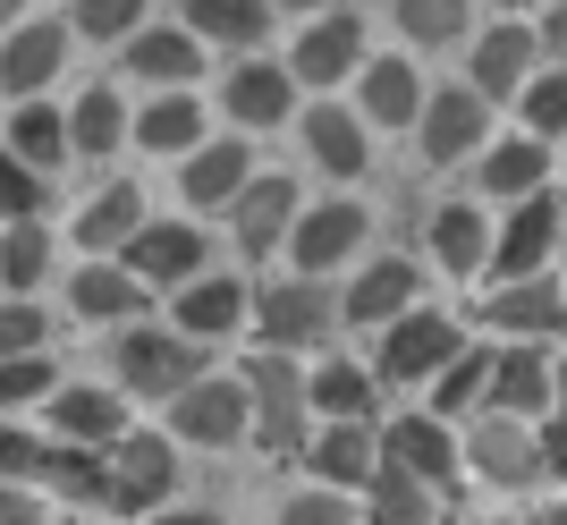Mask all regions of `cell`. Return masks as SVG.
<instances>
[{"label":"cell","mask_w":567,"mask_h":525,"mask_svg":"<svg viewBox=\"0 0 567 525\" xmlns=\"http://www.w3.org/2000/svg\"><path fill=\"white\" fill-rule=\"evenodd\" d=\"M43 280H51V229L43 220H18V229L0 238V288H25V297H34Z\"/></svg>","instance_id":"40"},{"label":"cell","mask_w":567,"mask_h":525,"mask_svg":"<svg viewBox=\"0 0 567 525\" xmlns=\"http://www.w3.org/2000/svg\"><path fill=\"white\" fill-rule=\"evenodd\" d=\"M355 94H364V127H415L424 120V76H415V60H399V51L364 60V69H355Z\"/></svg>","instance_id":"19"},{"label":"cell","mask_w":567,"mask_h":525,"mask_svg":"<svg viewBox=\"0 0 567 525\" xmlns=\"http://www.w3.org/2000/svg\"><path fill=\"white\" fill-rule=\"evenodd\" d=\"M43 450L51 441H34L25 424H0V483H34L43 475Z\"/></svg>","instance_id":"47"},{"label":"cell","mask_w":567,"mask_h":525,"mask_svg":"<svg viewBox=\"0 0 567 525\" xmlns=\"http://www.w3.org/2000/svg\"><path fill=\"white\" fill-rule=\"evenodd\" d=\"M364 229H373V213H364V204H348V195H339V204H313V213L297 220V229H288L297 280H322L331 262H348L355 246H364Z\"/></svg>","instance_id":"10"},{"label":"cell","mask_w":567,"mask_h":525,"mask_svg":"<svg viewBox=\"0 0 567 525\" xmlns=\"http://www.w3.org/2000/svg\"><path fill=\"white\" fill-rule=\"evenodd\" d=\"M390 18H399V34H406V43H457L474 9H457V0H399Z\"/></svg>","instance_id":"42"},{"label":"cell","mask_w":567,"mask_h":525,"mask_svg":"<svg viewBox=\"0 0 567 525\" xmlns=\"http://www.w3.org/2000/svg\"><path fill=\"white\" fill-rule=\"evenodd\" d=\"M220 111H229L237 127H280L288 111H297V76L271 69V60H237L229 85H220Z\"/></svg>","instance_id":"22"},{"label":"cell","mask_w":567,"mask_h":525,"mask_svg":"<svg viewBox=\"0 0 567 525\" xmlns=\"http://www.w3.org/2000/svg\"><path fill=\"white\" fill-rule=\"evenodd\" d=\"M25 25V9H9V0H0V43H9V34H18Z\"/></svg>","instance_id":"53"},{"label":"cell","mask_w":567,"mask_h":525,"mask_svg":"<svg viewBox=\"0 0 567 525\" xmlns=\"http://www.w3.org/2000/svg\"><path fill=\"white\" fill-rule=\"evenodd\" d=\"M127 102H118V85H85L69 111V153H118L127 144Z\"/></svg>","instance_id":"34"},{"label":"cell","mask_w":567,"mask_h":525,"mask_svg":"<svg viewBox=\"0 0 567 525\" xmlns=\"http://www.w3.org/2000/svg\"><path fill=\"white\" fill-rule=\"evenodd\" d=\"M534 51H543V34H534V25H517V18H499L492 34H483V43H474V94L483 102H508V94H525V85H534Z\"/></svg>","instance_id":"17"},{"label":"cell","mask_w":567,"mask_h":525,"mask_svg":"<svg viewBox=\"0 0 567 525\" xmlns=\"http://www.w3.org/2000/svg\"><path fill=\"white\" fill-rule=\"evenodd\" d=\"M169 18L187 25L195 43H229V51H255L271 34L280 9H262V0H187V9H169Z\"/></svg>","instance_id":"26"},{"label":"cell","mask_w":567,"mask_h":525,"mask_svg":"<svg viewBox=\"0 0 567 525\" xmlns=\"http://www.w3.org/2000/svg\"><path fill=\"white\" fill-rule=\"evenodd\" d=\"M69 525H94V517H69Z\"/></svg>","instance_id":"55"},{"label":"cell","mask_w":567,"mask_h":525,"mask_svg":"<svg viewBox=\"0 0 567 525\" xmlns=\"http://www.w3.org/2000/svg\"><path fill=\"white\" fill-rule=\"evenodd\" d=\"M381 466H399V475H415L441 501L457 475V450H450V424H432V415H399V424H381Z\"/></svg>","instance_id":"15"},{"label":"cell","mask_w":567,"mask_h":525,"mask_svg":"<svg viewBox=\"0 0 567 525\" xmlns=\"http://www.w3.org/2000/svg\"><path fill=\"white\" fill-rule=\"evenodd\" d=\"M9 153H18L34 178H51V169H69V111H51V102H18L9 111Z\"/></svg>","instance_id":"29"},{"label":"cell","mask_w":567,"mask_h":525,"mask_svg":"<svg viewBox=\"0 0 567 525\" xmlns=\"http://www.w3.org/2000/svg\"><path fill=\"white\" fill-rule=\"evenodd\" d=\"M543 406H550V373H543V357L508 348V357L492 364V415H508V424H534Z\"/></svg>","instance_id":"33"},{"label":"cell","mask_w":567,"mask_h":525,"mask_svg":"<svg viewBox=\"0 0 567 525\" xmlns=\"http://www.w3.org/2000/svg\"><path fill=\"white\" fill-rule=\"evenodd\" d=\"M144 297L153 288L127 280V262H76V280H69L76 322H127V313H144Z\"/></svg>","instance_id":"28"},{"label":"cell","mask_w":567,"mask_h":525,"mask_svg":"<svg viewBox=\"0 0 567 525\" xmlns=\"http://www.w3.org/2000/svg\"><path fill=\"white\" fill-rule=\"evenodd\" d=\"M364 69V18L355 9H322V18L297 34V60H288V76L297 85H339V76Z\"/></svg>","instance_id":"11"},{"label":"cell","mask_w":567,"mask_h":525,"mask_svg":"<svg viewBox=\"0 0 567 525\" xmlns=\"http://www.w3.org/2000/svg\"><path fill=\"white\" fill-rule=\"evenodd\" d=\"M144 525H220V517H204V508H162V517H144Z\"/></svg>","instance_id":"52"},{"label":"cell","mask_w":567,"mask_h":525,"mask_svg":"<svg viewBox=\"0 0 567 525\" xmlns=\"http://www.w3.org/2000/svg\"><path fill=\"white\" fill-rule=\"evenodd\" d=\"M457 357H466L457 322H450V313H432V306H415L406 322H390V331H381V348H373V382H441Z\"/></svg>","instance_id":"2"},{"label":"cell","mask_w":567,"mask_h":525,"mask_svg":"<svg viewBox=\"0 0 567 525\" xmlns=\"http://www.w3.org/2000/svg\"><path fill=\"white\" fill-rule=\"evenodd\" d=\"M43 339H51V322H43V306H34V297H0V364L43 357Z\"/></svg>","instance_id":"43"},{"label":"cell","mask_w":567,"mask_h":525,"mask_svg":"<svg viewBox=\"0 0 567 525\" xmlns=\"http://www.w3.org/2000/svg\"><path fill=\"white\" fill-rule=\"evenodd\" d=\"M559 525H567V508H559Z\"/></svg>","instance_id":"56"},{"label":"cell","mask_w":567,"mask_h":525,"mask_svg":"<svg viewBox=\"0 0 567 525\" xmlns=\"http://www.w3.org/2000/svg\"><path fill=\"white\" fill-rule=\"evenodd\" d=\"M483 322L517 339H550L567 322V288L559 280H517V288H483Z\"/></svg>","instance_id":"25"},{"label":"cell","mask_w":567,"mask_h":525,"mask_svg":"<svg viewBox=\"0 0 567 525\" xmlns=\"http://www.w3.org/2000/svg\"><path fill=\"white\" fill-rule=\"evenodd\" d=\"M364 517H373V525H432L441 501H432L415 475H399V466H373V483H364Z\"/></svg>","instance_id":"37"},{"label":"cell","mask_w":567,"mask_h":525,"mask_svg":"<svg viewBox=\"0 0 567 525\" xmlns=\"http://www.w3.org/2000/svg\"><path fill=\"white\" fill-rule=\"evenodd\" d=\"M229 229H237V255L288 246V229H297V187H288V178H246V195L229 204Z\"/></svg>","instance_id":"21"},{"label":"cell","mask_w":567,"mask_h":525,"mask_svg":"<svg viewBox=\"0 0 567 525\" xmlns=\"http://www.w3.org/2000/svg\"><path fill=\"white\" fill-rule=\"evenodd\" d=\"M34 399H60V373H51V357L0 364V406H34Z\"/></svg>","instance_id":"46"},{"label":"cell","mask_w":567,"mask_h":525,"mask_svg":"<svg viewBox=\"0 0 567 525\" xmlns=\"http://www.w3.org/2000/svg\"><path fill=\"white\" fill-rule=\"evenodd\" d=\"M339 322V297L313 280H280V288H255V331L262 348L280 357V348H313V339Z\"/></svg>","instance_id":"6"},{"label":"cell","mask_w":567,"mask_h":525,"mask_svg":"<svg viewBox=\"0 0 567 525\" xmlns=\"http://www.w3.org/2000/svg\"><path fill=\"white\" fill-rule=\"evenodd\" d=\"M534 34H543V51L567 69V0H559V9H543V25H534Z\"/></svg>","instance_id":"49"},{"label":"cell","mask_w":567,"mask_h":525,"mask_svg":"<svg viewBox=\"0 0 567 525\" xmlns=\"http://www.w3.org/2000/svg\"><path fill=\"white\" fill-rule=\"evenodd\" d=\"M280 525H355V517H348L339 492H297V501L280 508Z\"/></svg>","instance_id":"48"},{"label":"cell","mask_w":567,"mask_h":525,"mask_svg":"<svg viewBox=\"0 0 567 525\" xmlns=\"http://www.w3.org/2000/svg\"><path fill=\"white\" fill-rule=\"evenodd\" d=\"M534 441H543V466H550V475H567V415H559V424H543Z\"/></svg>","instance_id":"50"},{"label":"cell","mask_w":567,"mask_h":525,"mask_svg":"<svg viewBox=\"0 0 567 525\" xmlns=\"http://www.w3.org/2000/svg\"><path fill=\"white\" fill-rule=\"evenodd\" d=\"M246 313H255V288H237L229 271H220V280H195V288L169 297V331L178 339H220V331H237Z\"/></svg>","instance_id":"23"},{"label":"cell","mask_w":567,"mask_h":525,"mask_svg":"<svg viewBox=\"0 0 567 525\" xmlns=\"http://www.w3.org/2000/svg\"><path fill=\"white\" fill-rule=\"evenodd\" d=\"M127 76H136V85H162V94H187L195 76H204V43H195L178 18H153L136 43H127Z\"/></svg>","instance_id":"16"},{"label":"cell","mask_w":567,"mask_h":525,"mask_svg":"<svg viewBox=\"0 0 567 525\" xmlns=\"http://www.w3.org/2000/svg\"><path fill=\"white\" fill-rule=\"evenodd\" d=\"M306 406H322L331 424H373V373H364V364H313Z\"/></svg>","instance_id":"35"},{"label":"cell","mask_w":567,"mask_h":525,"mask_svg":"<svg viewBox=\"0 0 567 525\" xmlns=\"http://www.w3.org/2000/svg\"><path fill=\"white\" fill-rule=\"evenodd\" d=\"M69 18H25L9 43H0V94L9 102H43V85L60 76V60H69Z\"/></svg>","instance_id":"9"},{"label":"cell","mask_w":567,"mask_h":525,"mask_svg":"<svg viewBox=\"0 0 567 525\" xmlns=\"http://www.w3.org/2000/svg\"><path fill=\"white\" fill-rule=\"evenodd\" d=\"M474 475L492 483V492H534L550 466H543V441H534L525 424L492 415V424H474Z\"/></svg>","instance_id":"18"},{"label":"cell","mask_w":567,"mask_h":525,"mask_svg":"<svg viewBox=\"0 0 567 525\" xmlns=\"http://www.w3.org/2000/svg\"><path fill=\"white\" fill-rule=\"evenodd\" d=\"M237 382H246V399H255V441L271 457H297L306 450V373L288 357H246L237 364Z\"/></svg>","instance_id":"3"},{"label":"cell","mask_w":567,"mask_h":525,"mask_svg":"<svg viewBox=\"0 0 567 525\" xmlns=\"http://www.w3.org/2000/svg\"><path fill=\"white\" fill-rule=\"evenodd\" d=\"M178 195H187L195 213H213V204H237L246 195V144H204L187 169H178Z\"/></svg>","instance_id":"31"},{"label":"cell","mask_w":567,"mask_h":525,"mask_svg":"<svg viewBox=\"0 0 567 525\" xmlns=\"http://www.w3.org/2000/svg\"><path fill=\"white\" fill-rule=\"evenodd\" d=\"M543 162H550V153L534 136H508L499 153H483V195H517V204H525V195H543Z\"/></svg>","instance_id":"39"},{"label":"cell","mask_w":567,"mask_h":525,"mask_svg":"<svg viewBox=\"0 0 567 525\" xmlns=\"http://www.w3.org/2000/svg\"><path fill=\"white\" fill-rule=\"evenodd\" d=\"M0 525H43V517H34V501H25V492H0Z\"/></svg>","instance_id":"51"},{"label":"cell","mask_w":567,"mask_h":525,"mask_svg":"<svg viewBox=\"0 0 567 525\" xmlns=\"http://www.w3.org/2000/svg\"><path fill=\"white\" fill-rule=\"evenodd\" d=\"M415 288H424V271L406 255H381L373 271H355V288L339 297V313H348L355 331H390V322H406L415 313Z\"/></svg>","instance_id":"14"},{"label":"cell","mask_w":567,"mask_h":525,"mask_svg":"<svg viewBox=\"0 0 567 525\" xmlns=\"http://www.w3.org/2000/svg\"><path fill=\"white\" fill-rule=\"evenodd\" d=\"M43 204H51V178H34L18 153H0V220H9V229H18V220H43Z\"/></svg>","instance_id":"44"},{"label":"cell","mask_w":567,"mask_h":525,"mask_svg":"<svg viewBox=\"0 0 567 525\" xmlns=\"http://www.w3.org/2000/svg\"><path fill=\"white\" fill-rule=\"evenodd\" d=\"M136 229H144V195L127 187V178L94 187V195H85V213H76V246H85V262L127 255V246H136Z\"/></svg>","instance_id":"20"},{"label":"cell","mask_w":567,"mask_h":525,"mask_svg":"<svg viewBox=\"0 0 567 525\" xmlns=\"http://www.w3.org/2000/svg\"><path fill=\"white\" fill-rule=\"evenodd\" d=\"M127 136H136L144 153H162V162H169V153H187V162H195V153H204V102H195V94H153Z\"/></svg>","instance_id":"27"},{"label":"cell","mask_w":567,"mask_h":525,"mask_svg":"<svg viewBox=\"0 0 567 525\" xmlns=\"http://www.w3.org/2000/svg\"><path fill=\"white\" fill-rule=\"evenodd\" d=\"M306 153L331 169V178H364V162H373V127H364V111L313 102V111H306Z\"/></svg>","instance_id":"24"},{"label":"cell","mask_w":567,"mask_h":525,"mask_svg":"<svg viewBox=\"0 0 567 525\" xmlns=\"http://www.w3.org/2000/svg\"><path fill=\"white\" fill-rule=\"evenodd\" d=\"M169 492H178V441L169 432H127L111 450V508L118 517H162Z\"/></svg>","instance_id":"4"},{"label":"cell","mask_w":567,"mask_h":525,"mask_svg":"<svg viewBox=\"0 0 567 525\" xmlns=\"http://www.w3.org/2000/svg\"><path fill=\"white\" fill-rule=\"evenodd\" d=\"M525 136L543 144V136H567V69H550V76H534L525 85Z\"/></svg>","instance_id":"45"},{"label":"cell","mask_w":567,"mask_h":525,"mask_svg":"<svg viewBox=\"0 0 567 525\" xmlns=\"http://www.w3.org/2000/svg\"><path fill=\"white\" fill-rule=\"evenodd\" d=\"M255 432V399H246V382H204L187 390V399H169V441H195V450H229V441H246Z\"/></svg>","instance_id":"5"},{"label":"cell","mask_w":567,"mask_h":525,"mask_svg":"<svg viewBox=\"0 0 567 525\" xmlns=\"http://www.w3.org/2000/svg\"><path fill=\"white\" fill-rule=\"evenodd\" d=\"M306 466L322 483H339V492H348V483H373V466H381V457H373V424H331L306 450Z\"/></svg>","instance_id":"36"},{"label":"cell","mask_w":567,"mask_h":525,"mask_svg":"<svg viewBox=\"0 0 567 525\" xmlns=\"http://www.w3.org/2000/svg\"><path fill=\"white\" fill-rule=\"evenodd\" d=\"M483 127H492V102L474 94V85H441V94H424L415 136H424V162H466L474 144H483Z\"/></svg>","instance_id":"13"},{"label":"cell","mask_w":567,"mask_h":525,"mask_svg":"<svg viewBox=\"0 0 567 525\" xmlns=\"http://www.w3.org/2000/svg\"><path fill=\"white\" fill-rule=\"evenodd\" d=\"M51 432H60V441H69V450H102L111 457L118 441H127V399H118V390H94V382H69L60 390V399H51Z\"/></svg>","instance_id":"12"},{"label":"cell","mask_w":567,"mask_h":525,"mask_svg":"<svg viewBox=\"0 0 567 525\" xmlns=\"http://www.w3.org/2000/svg\"><path fill=\"white\" fill-rule=\"evenodd\" d=\"M118 262H127L136 288H195L204 280V229H187V220H144L136 246Z\"/></svg>","instance_id":"8"},{"label":"cell","mask_w":567,"mask_h":525,"mask_svg":"<svg viewBox=\"0 0 567 525\" xmlns=\"http://www.w3.org/2000/svg\"><path fill=\"white\" fill-rule=\"evenodd\" d=\"M34 483H51V492L76 501V508H111V457H102V450H69V441H51Z\"/></svg>","instance_id":"32"},{"label":"cell","mask_w":567,"mask_h":525,"mask_svg":"<svg viewBox=\"0 0 567 525\" xmlns=\"http://www.w3.org/2000/svg\"><path fill=\"white\" fill-rule=\"evenodd\" d=\"M550 399H559V406H567V364H559V382H550Z\"/></svg>","instance_id":"54"},{"label":"cell","mask_w":567,"mask_h":525,"mask_svg":"<svg viewBox=\"0 0 567 525\" xmlns=\"http://www.w3.org/2000/svg\"><path fill=\"white\" fill-rule=\"evenodd\" d=\"M432 255H441V271H457V280L492 271V220L474 213V204H441V213H432Z\"/></svg>","instance_id":"30"},{"label":"cell","mask_w":567,"mask_h":525,"mask_svg":"<svg viewBox=\"0 0 567 525\" xmlns=\"http://www.w3.org/2000/svg\"><path fill=\"white\" fill-rule=\"evenodd\" d=\"M144 25H153V9H136V0H85V9H69V34H85V43H136Z\"/></svg>","instance_id":"41"},{"label":"cell","mask_w":567,"mask_h":525,"mask_svg":"<svg viewBox=\"0 0 567 525\" xmlns=\"http://www.w3.org/2000/svg\"><path fill=\"white\" fill-rule=\"evenodd\" d=\"M204 382V357H195V339L178 331H144V322H127L111 348V390L118 399H187V390Z\"/></svg>","instance_id":"1"},{"label":"cell","mask_w":567,"mask_h":525,"mask_svg":"<svg viewBox=\"0 0 567 525\" xmlns=\"http://www.w3.org/2000/svg\"><path fill=\"white\" fill-rule=\"evenodd\" d=\"M492 348H466V357L450 364V373H441V382H432V424H457V415H466V406H483L492 399Z\"/></svg>","instance_id":"38"},{"label":"cell","mask_w":567,"mask_h":525,"mask_svg":"<svg viewBox=\"0 0 567 525\" xmlns=\"http://www.w3.org/2000/svg\"><path fill=\"white\" fill-rule=\"evenodd\" d=\"M550 246H559V195H525V204H508V220H499V238H492V280L499 288L543 280Z\"/></svg>","instance_id":"7"}]
</instances>
